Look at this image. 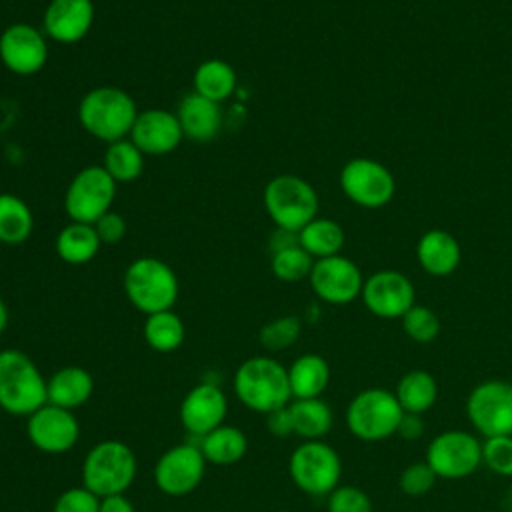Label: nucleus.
I'll use <instances>...</instances> for the list:
<instances>
[{"instance_id": "15", "label": "nucleus", "mask_w": 512, "mask_h": 512, "mask_svg": "<svg viewBox=\"0 0 512 512\" xmlns=\"http://www.w3.org/2000/svg\"><path fill=\"white\" fill-rule=\"evenodd\" d=\"M204 470L206 458L200 446L176 444L158 458L154 482L168 496H184L202 482Z\"/></svg>"}, {"instance_id": "40", "label": "nucleus", "mask_w": 512, "mask_h": 512, "mask_svg": "<svg viewBox=\"0 0 512 512\" xmlns=\"http://www.w3.org/2000/svg\"><path fill=\"white\" fill-rule=\"evenodd\" d=\"M98 510H100V498L88 488L78 486V488L64 490L56 498L52 512H98Z\"/></svg>"}, {"instance_id": "22", "label": "nucleus", "mask_w": 512, "mask_h": 512, "mask_svg": "<svg viewBox=\"0 0 512 512\" xmlns=\"http://www.w3.org/2000/svg\"><path fill=\"white\" fill-rule=\"evenodd\" d=\"M416 258L426 274L442 278L450 276L460 266L462 248L450 232L432 228L418 238Z\"/></svg>"}, {"instance_id": "28", "label": "nucleus", "mask_w": 512, "mask_h": 512, "mask_svg": "<svg viewBox=\"0 0 512 512\" xmlns=\"http://www.w3.org/2000/svg\"><path fill=\"white\" fill-rule=\"evenodd\" d=\"M192 86L196 94L220 104L236 90V72L228 62L220 58H210L194 70Z\"/></svg>"}, {"instance_id": "4", "label": "nucleus", "mask_w": 512, "mask_h": 512, "mask_svg": "<svg viewBox=\"0 0 512 512\" xmlns=\"http://www.w3.org/2000/svg\"><path fill=\"white\" fill-rule=\"evenodd\" d=\"M122 284L130 304L146 316L172 310L178 298V278L174 270L164 260L152 256L130 262Z\"/></svg>"}, {"instance_id": "3", "label": "nucleus", "mask_w": 512, "mask_h": 512, "mask_svg": "<svg viewBox=\"0 0 512 512\" xmlns=\"http://www.w3.org/2000/svg\"><path fill=\"white\" fill-rule=\"evenodd\" d=\"M46 402V380L34 360L16 348L0 350V408L30 416Z\"/></svg>"}, {"instance_id": "6", "label": "nucleus", "mask_w": 512, "mask_h": 512, "mask_svg": "<svg viewBox=\"0 0 512 512\" xmlns=\"http://www.w3.org/2000/svg\"><path fill=\"white\" fill-rule=\"evenodd\" d=\"M404 410L392 390L364 388L346 406V426L362 442H380L396 434Z\"/></svg>"}, {"instance_id": "19", "label": "nucleus", "mask_w": 512, "mask_h": 512, "mask_svg": "<svg viewBox=\"0 0 512 512\" xmlns=\"http://www.w3.org/2000/svg\"><path fill=\"white\" fill-rule=\"evenodd\" d=\"M226 410V394L216 384H198L180 404V422L190 434L206 436L214 428L222 426Z\"/></svg>"}, {"instance_id": "9", "label": "nucleus", "mask_w": 512, "mask_h": 512, "mask_svg": "<svg viewBox=\"0 0 512 512\" xmlns=\"http://www.w3.org/2000/svg\"><path fill=\"white\" fill-rule=\"evenodd\" d=\"M466 416L484 436H512V382L490 378L478 382L466 398Z\"/></svg>"}, {"instance_id": "31", "label": "nucleus", "mask_w": 512, "mask_h": 512, "mask_svg": "<svg viewBox=\"0 0 512 512\" xmlns=\"http://www.w3.org/2000/svg\"><path fill=\"white\" fill-rule=\"evenodd\" d=\"M34 216L28 204L14 194H0V242L8 246L22 244L30 238Z\"/></svg>"}, {"instance_id": "25", "label": "nucleus", "mask_w": 512, "mask_h": 512, "mask_svg": "<svg viewBox=\"0 0 512 512\" xmlns=\"http://www.w3.org/2000/svg\"><path fill=\"white\" fill-rule=\"evenodd\" d=\"M292 398H320L330 382V366L320 354H302L288 368Z\"/></svg>"}, {"instance_id": "23", "label": "nucleus", "mask_w": 512, "mask_h": 512, "mask_svg": "<svg viewBox=\"0 0 512 512\" xmlns=\"http://www.w3.org/2000/svg\"><path fill=\"white\" fill-rule=\"evenodd\" d=\"M94 380L88 370L80 366H64L46 380V400L48 404L74 410L86 404L92 396Z\"/></svg>"}, {"instance_id": "18", "label": "nucleus", "mask_w": 512, "mask_h": 512, "mask_svg": "<svg viewBox=\"0 0 512 512\" xmlns=\"http://www.w3.org/2000/svg\"><path fill=\"white\" fill-rule=\"evenodd\" d=\"M184 134L174 112L162 108H150L138 112L130 130V140L140 148L144 156H164L174 152Z\"/></svg>"}, {"instance_id": "33", "label": "nucleus", "mask_w": 512, "mask_h": 512, "mask_svg": "<svg viewBox=\"0 0 512 512\" xmlns=\"http://www.w3.org/2000/svg\"><path fill=\"white\" fill-rule=\"evenodd\" d=\"M144 340L156 352H172L184 342V322L172 310L146 316Z\"/></svg>"}, {"instance_id": "5", "label": "nucleus", "mask_w": 512, "mask_h": 512, "mask_svg": "<svg viewBox=\"0 0 512 512\" xmlns=\"http://www.w3.org/2000/svg\"><path fill=\"white\" fill-rule=\"evenodd\" d=\"M136 478V456L120 440H104L90 448L82 464V486L98 498L124 494Z\"/></svg>"}, {"instance_id": "41", "label": "nucleus", "mask_w": 512, "mask_h": 512, "mask_svg": "<svg viewBox=\"0 0 512 512\" xmlns=\"http://www.w3.org/2000/svg\"><path fill=\"white\" fill-rule=\"evenodd\" d=\"M92 226H94V230H96V234H98L102 244H116L126 234L124 218L120 214L112 212V210L106 212L104 216H100Z\"/></svg>"}, {"instance_id": "39", "label": "nucleus", "mask_w": 512, "mask_h": 512, "mask_svg": "<svg viewBox=\"0 0 512 512\" xmlns=\"http://www.w3.org/2000/svg\"><path fill=\"white\" fill-rule=\"evenodd\" d=\"M328 512H374L370 496L358 486H336L326 500Z\"/></svg>"}, {"instance_id": "27", "label": "nucleus", "mask_w": 512, "mask_h": 512, "mask_svg": "<svg viewBox=\"0 0 512 512\" xmlns=\"http://www.w3.org/2000/svg\"><path fill=\"white\" fill-rule=\"evenodd\" d=\"M100 246L102 242L92 224L70 222L58 232L54 248L66 264H86L98 254Z\"/></svg>"}, {"instance_id": "32", "label": "nucleus", "mask_w": 512, "mask_h": 512, "mask_svg": "<svg viewBox=\"0 0 512 512\" xmlns=\"http://www.w3.org/2000/svg\"><path fill=\"white\" fill-rule=\"evenodd\" d=\"M102 166L116 184L132 182L144 170V154L130 138H122L108 144Z\"/></svg>"}, {"instance_id": "44", "label": "nucleus", "mask_w": 512, "mask_h": 512, "mask_svg": "<svg viewBox=\"0 0 512 512\" xmlns=\"http://www.w3.org/2000/svg\"><path fill=\"white\" fill-rule=\"evenodd\" d=\"M98 512H136V510L124 494H114V496L100 498V510Z\"/></svg>"}, {"instance_id": "11", "label": "nucleus", "mask_w": 512, "mask_h": 512, "mask_svg": "<svg viewBox=\"0 0 512 512\" xmlns=\"http://www.w3.org/2000/svg\"><path fill=\"white\" fill-rule=\"evenodd\" d=\"M116 182L104 166L92 164L82 168L68 184L64 194V210L72 222L94 224L100 216L110 212Z\"/></svg>"}, {"instance_id": "16", "label": "nucleus", "mask_w": 512, "mask_h": 512, "mask_svg": "<svg viewBox=\"0 0 512 512\" xmlns=\"http://www.w3.org/2000/svg\"><path fill=\"white\" fill-rule=\"evenodd\" d=\"M0 60L18 76H32L40 72L48 60L44 34L28 22L10 24L0 34Z\"/></svg>"}, {"instance_id": "26", "label": "nucleus", "mask_w": 512, "mask_h": 512, "mask_svg": "<svg viewBox=\"0 0 512 512\" xmlns=\"http://www.w3.org/2000/svg\"><path fill=\"white\" fill-rule=\"evenodd\" d=\"M294 434L304 440H322L334 422L332 408L322 398H294L290 404Z\"/></svg>"}, {"instance_id": "46", "label": "nucleus", "mask_w": 512, "mask_h": 512, "mask_svg": "<svg viewBox=\"0 0 512 512\" xmlns=\"http://www.w3.org/2000/svg\"><path fill=\"white\" fill-rule=\"evenodd\" d=\"M6 324H8V308H6V304H4V300L0 298V334L4 332V328H6Z\"/></svg>"}, {"instance_id": "20", "label": "nucleus", "mask_w": 512, "mask_h": 512, "mask_svg": "<svg viewBox=\"0 0 512 512\" xmlns=\"http://www.w3.org/2000/svg\"><path fill=\"white\" fill-rule=\"evenodd\" d=\"M92 0H50L44 10V32L58 44L80 42L92 28Z\"/></svg>"}, {"instance_id": "30", "label": "nucleus", "mask_w": 512, "mask_h": 512, "mask_svg": "<svg viewBox=\"0 0 512 512\" xmlns=\"http://www.w3.org/2000/svg\"><path fill=\"white\" fill-rule=\"evenodd\" d=\"M200 450L206 458V462L218 464V466H228L238 462L246 450H248V440L244 432L236 426H218L206 436H202Z\"/></svg>"}, {"instance_id": "38", "label": "nucleus", "mask_w": 512, "mask_h": 512, "mask_svg": "<svg viewBox=\"0 0 512 512\" xmlns=\"http://www.w3.org/2000/svg\"><path fill=\"white\" fill-rule=\"evenodd\" d=\"M482 464L498 476H512V436L484 438Z\"/></svg>"}, {"instance_id": "34", "label": "nucleus", "mask_w": 512, "mask_h": 512, "mask_svg": "<svg viewBox=\"0 0 512 512\" xmlns=\"http://www.w3.org/2000/svg\"><path fill=\"white\" fill-rule=\"evenodd\" d=\"M314 258L300 246H290L272 254V274L282 282H298L310 276Z\"/></svg>"}, {"instance_id": "17", "label": "nucleus", "mask_w": 512, "mask_h": 512, "mask_svg": "<svg viewBox=\"0 0 512 512\" xmlns=\"http://www.w3.org/2000/svg\"><path fill=\"white\" fill-rule=\"evenodd\" d=\"M28 438L30 442L46 454H64L68 452L80 436L78 420L72 410L44 404L28 416Z\"/></svg>"}, {"instance_id": "13", "label": "nucleus", "mask_w": 512, "mask_h": 512, "mask_svg": "<svg viewBox=\"0 0 512 512\" xmlns=\"http://www.w3.org/2000/svg\"><path fill=\"white\" fill-rule=\"evenodd\" d=\"M360 298L370 314L384 320H398L416 304V288L398 270H378L364 280Z\"/></svg>"}, {"instance_id": "1", "label": "nucleus", "mask_w": 512, "mask_h": 512, "mask_svg": "<svg viewBox=\"0 0 512 512\" xmlns=\"http://www.w3.org/2000/svg\"><path fill=\"white\" fill-rule=\"evenodd\" d=\"M138 108L134 98L116 86H96L84 94L78 106V120L82 128L102 140L116 142L130 136L136 122Z\"/></svg>"}, {"instance_id": "29", "label": "nucleus", "mask_w": 512, "mask_h": 512, "mask_svg": "<svg viewBox=\"0 0 512 512\" xmlns=\"http://www.w3.org/2000/svg\"><path fill=\"white\" fill-rule=\"evenodd\" d=\"M344 230L336 220L330 218H320L316 216L310 220L300 232H298V242L300 246L314 258H328L340 254L344 248Z\"/></svg>"}, {"instance_id": "12", "label": "nucleus", "mask_w": 512, "mask_h": 512, "mask_svg": "<svg viewBox=\"0 0 512 512\" xmlns=\"http://www.w3.org/2000/svg\"><path fill=\"white\" fill-rule=\"evenodd\" d=\"M340 188L356 206L376 210L392 200L396 180L382 162L372 158H352L340 170Z\"/></svg>"}, {"instance_id": "36", "label": "nucleus", "mask_w": 512, "mask_h": 512, "mask_svg": "<svg viewBox=\"0 0 512 512\" xmlns=\"http://www.w3.org/2000/svg\"><path fill=\"white\" fill-rule=\"evenodd\" d=\"M300 330H302V322L298 316H280L266 322L260 328L258 340L266 350L276 352L292 346L298 340Z\"/></svg>"}, {"instance_id": "7", "label": "nucleus", "mask_w": 512, "mask_h": 512, "mask_svg": "<svg viewBox=\"0 0 512 512\" xmlns=\"http://www.w3.org/2000/svg\"><path fill=\"white\" fill-rule=\"evenodd\" d=\"M318 206L314 186L296 174L274 176L264 188V208L276 228L300 232L318 216Z\"/></svg>"}, {"instance_id": "43", "label": "nucleus", "mask_w": 512, "mask_h": 512, "mask_svg": "<svg viewBox=\"0 0 512 512\" xmlns=\"http://www.w3.org/2000/svg\"><path fill=\"white\" fill-rule=\"evenodd\" d=\"M266 426L274 436H288L294 434L292 428V416H290V408L282 406L278 410H272L266 414Z\"/></svg>"}, {"instance_id": "21", "label": "nucleus", "mask_w": 512, "mask_h": 512, "mask_svg": "<svg viewBox=\"0 0 512 512\" xmlns=\"http://www.w3.org/2000/svg\"><path fill=\"white\" fill-rule=\"evenodd\" d=\"M184 138L192 142H210L220 134L222 110L218 102H212L196 92L184 96L176 110Z\"/></svg>"}, {"instance_id": "24", "label": "nucleus", "mask_w": 512, "mask_h": 512, "mask_svg": "<svg viewBox=\"0 0 512 512\" xmlns=\"http://www.w3.org/2000/svg\"><path fill=\"white\" fill-rule=\"evenodd\" d=\"M392 392L404 412L424 414L438 400V382L428 370L412 368L398 378Z\"/></svg>"}, {"instance_id": "37", "label": "nucleus", "mask_w": 512, "mask_h": 512, "mask_svg": "<svg viewBox=\"0 0 512 512\" xmlns=\"http://www.w3.org/2000/svg\"><path fill=\"white\" fill-rule=\"evenodd\" d=\"M436 480H438V476L432 472V468L426 464V460L410 462L398 476V488L402 494H406L410 498H420V496H426L434 488Z\"/></svg>"}, {"instance_id": "35", "label": "nucleus", "mask_w": 512, "mask_h": 512, "mask_svg": "<svg viewBox=\"0 0 512 512\" xmlns=\"http://www.w3.org/2000/svg\"><path fill=\"white\" fill-rule=\"evenodd\" d=\"M402 330L404 334L418 342V344H428V342H434L440 334V318L438 314L424 306V304H414L402 318Z\"/></svg>"}, {"instance_id": "14", "label": "nucleus", "mask_w": 512, "mask_h": 512, "mask_svg": "<svg viewBox=\"0 0 512 512\" xmlns=\"http://www.w3.org/2000/svg\"><path fill=\"white\" fill-rule=\"evenodd\" d=\"M314 294L334 306L350 304L362 294L364 276L358 264L342 254L314 260L308 276Z\"/></svg>"}, {"instance_id": "8", "label": "nucleus", "mask_w": 512, "mask_h": 512, "mask_svg": "<svg viewBox=\"0 0 512 512\" xmlns=\"http://www.w3.org/2000/svg\"><path fill=\"white\" fill-rule=\"evenodd\" d=\"M292 482L310 496H328L340 486L342 460L338 452L322 440H304L288 460Z\"/></svg>"}, {"instance_id": "2", "label": "nucleus", "mask_w": 512, "mask_h": 512, "mask_svg": "<svg viewBox=\"0 0 512 512\" xmlns=\"http://www.w3.org/2000/svg\"><path fill=\"white\" fill-rule=\"evenodd\" d=\"M234 392L238 400L254 412L268 414L288 406L292 398L288 368L270 356H252L238 366Z\"/></svg>"}, {"instance_id": "45", "label": "nucleus", "mask_w": 512, "mask_h": 512, "mask_svg": "<svg viewBox=\"0 0 512 512\" xmlns=\"http://www.w3.org/2000/svg\"><path fill=\"white\" fill-rule=\"evenodd\" d=\"M300 244L298 242V232H290V230H284V228H276L270 236V250L272 254L278 252V250H284V248H290V246H296Z\"/></svg>"}, {"instance_id": "10", "label": "nucleus", "mask_w": 512, "mask_h": 512, "mask_svg": "<svg viewBox=\"0 0 512 512\" xmlns=\"http://www.w3.org/2000/svg\"><path fill=\"white\" fill-rule=\"evenodd\" d=\"M424 460L438 478L462 480L480 468L482 442L466 430H444L430 440Z\"/></svg>"}, {"instance_id": "42", "label": "nucleus", "mask_w": 512, "mask_h": 512, "mask_svg": "<svg viewBox=\"0 0 512 512\" xmlns=\"http://www.w3.org/2000/svg\"><path fill=\"white\" fill-rule=\"evenodd\" d=\"M424 432H426V422H424L422 414H410V412L402 414L398 430H396V434L402 440H418V438H422Z\"/></svg>"}]
</instances>
